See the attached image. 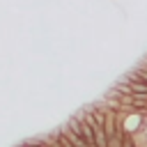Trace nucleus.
<instances>
[{"mask_svg": "<svg viewBox=\"0 0 147 147\" xmlns=\"http://www.w3.org/2000/svg\"><path fill=\"white\" fill-rule=\"evenodd\" d=\"M119 117H122V133L124 136H136V133H140L145 129V113H140V110L119 113Z\"/></svg>", "mask_w": 147, "mask_h": 147, "instance_id": "nucleus-1", "label": "nucleus"}, {"mask_svg": "<svg viewBox=\"0 0 147 147\" xmlns=\"http://www.w3.org/2000/svg\"><path fill=\"white\" fill-rule=\"evenodd\" d=\"M131 138H133V147H147V133L145 131H140V133H136Z\"/></svg>", "mask_w": 147, "mask_h": 147, "instance_id": "nucleus-2", "label": "nucleus"}]
</instances>
